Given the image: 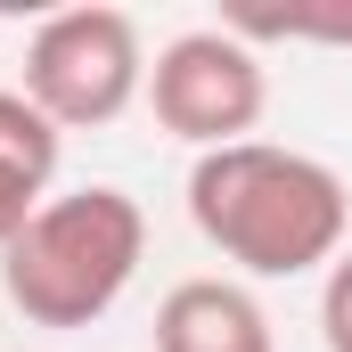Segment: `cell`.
Segmentation results:
<instances>
[{
  "label": "cell",
  "instance_id": "obj_1",
  "mask_svg": "<svg viewBox=\"0 0 352 352\" xmlns=\"http://www.w3.org/2000/svg\"><path fill=\"white\" fill-rule=\"evenodd\" d=\"M188 221L205 246H221V263L254 278H303L344 254L352 197L320 156L238 140L188 164Z\"/></svg>",
  "mask_w": 352,
  "mask_h": 352
},
{
  "label": "cell",
  "instance_id": "obj_2",
  "mask_svg": "<svg viewBox=\"0 0 352 352\" xmlns=\"http://www.w3.org/2000/svg\"><path fill=\"white\" fill-rule=\"evenodd\" d=\"M148 254V213L131 188L90 180L50 197L0 254V287L33 328H90L123 303V287L140 278Z\"/></svg>",
  "mask_w": 352,
  "mask_h": 352
},
{
  "label": "cell",
  "instance_id": "obj_3",
  "mask_svg": "<svg viewBox=\"0 0 352 352\" xmlns=\"http://www.w3.org/2000/svg\"><path fill=\"white\" fill-rule=\"evenodd\" d=\"M148 90V41L131 8H58L25 41V98L58 131H107Z\"/></svg>",
  "mask_w": 352,
  "mask_h": 352
},
{
  "label": "cell",
  "instance_id": "obj_4",
  "mask_svg": "<svg viewBox=\"0 0 352 352\" xmlns=\"http://www.w3.org/2000/svg\"><path fill=\"white\" fill-rule=\"evenodd\" d=\"M148 107H156V123L173 140H188L197 156L238 148V140H254V123H263V107H270L263 50L238 41L230 25L173 33L156 50V66H148Z\"/></svg>",
  "mask_w": 352,
  "mask_h": 352
},
{
  "label": "cell",
  "instance_id": "obj_5",
  "mask_svg": "<svg viewBox=\"0 0 352 352\" xmlns=\"http://www.w3.org/2000/svg\"><path fill=\"white\" fill-rule=\"evenodd\" d=\"M156 352H278V336L238 278H180L156 303Z\"/></svg>",
  "mask_w": 352,
  "mask_h": 352
},
{
  "label": "cell",
  "instance_id": "obj_6",
  "mask_svg": "<svg viewBox=\"0 0 352 352\" xmlns=\"http://www.w3.org/2000/svg\"><path fill=\"white\" fill-rule=\"evenodd\" d=\"M58 148H66V131H58L33 98H25V90H0V254H8V238L50 205Z\"/></svg>",
  "mask_w": 352,
  "mask_h": 352
},
{
  "label": "cell",
  "instance_id": "obj_7",
  "mask_svg": "<svg viewBox=\"0 0 352 352\" xmlns=\"http://www.w3.org/2000/svg\"><path fill=\"white\" fill-rule=\"evenodd\" d=\"M238 41H328V50H352V8L328 0V8H230L221 16Z\"/></svg>",
  "mask_w": 352,
  "mask_h": 352
},
{
  "label": "cell",
  "instance_id": "obj_8",
  "mask_svg": "<svg viewBox=\"0 0 352 352\" xmlns=\"http://www.w3.org/2000/svg\"><path fill=\"white\" fill-rule=\"evenodd\" d=\"M320 336L328 352H352V254H336L320 278Z\"/></svg>",
  "mask_w": 352,
  "mask_h": 352
}]
</instances>
